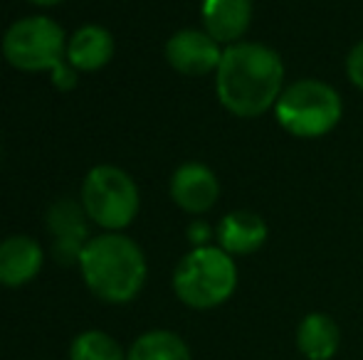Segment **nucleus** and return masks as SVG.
I'll list each match as a JSON object with an SVG mask.
<instances>
[{
    "instance_id": "f03ea898",
    "label": "nucleus",
    "mask_w": 363,
    "mask_h": 360,
    "mask_svg": "<svg viewBox=\"0 0 363 360\" xmlns=\"http://www.w3.org/2000/svg\"><path fill=\"white\" fill-rule=\"evenodd\" d=\"M79 269L94 296L106 303H126L144 289L146 257L134 240L109 232L86 242Z\"/></svg>"
},
{
    "instance_id": "f3484780",
    "label": "nucleus",
    "mask_w": 363,
    "mask_h": 360,
    "mask_svg": "<svg viewBox=\"0 0 363 360\" xmlns=\"http://www.w3.org/2000/svg\"><path fill=\"white\" fill-rule=\"evenodd\" d=\"M346 74H349L351 84L363 91V40L354 45V50L346 57Z\"/></svg>"
},
{
    "instance_id": "423d86ee",
    "label": "nucleus",
    "mask_w": 363,
    "mask_h": 360,
    "mask_svg": "<svg viewBox=\"0 0 363 360\" xmlns=\"http://www.w3.org/2000/svg\"><path fill=\"white\" fill-rule=\"evenodd\" d=\"M84 212L109 232L124 230L139 212V187L121 168L96 166L82 187Z\"/></svg>"
},
{
    "instance_id": "9b49d317",
    "label": "nucleus",
    "mask_w": 363,
    "mask_h": 360,
    "mask_svg": "<svg viewBox=\"0 0 363 360\" xmlns=\"http://www.w3.org/2000/svg\"><path fill=\"white\" fill-rule=\"evenodd\" d=\"M264 242H267V222L257 212H230L218 225V247L233 257L252 255Z\"/></svg>"
},
{
    "instance_id": "0eeeda50",
    "label": "nucleus",
    "mask_w": 363,
    "mask_h": 360,
    "mask_svg": "<svg viewBox=\"0 0 363 360\" xmlns=\"http://www.w3.org/2000/svg\"><path fill=\"white\" fill-rule=\"evenodd\" d=\"M166 59L176 72L186 77H203L218 72L223 45L206 30H181L166 42Z\"/></svg>"
},
{
    "instance_id": "7ed1b4c3",
    "label": "nucleus",
    "mask_w": 363,
    "mask_h": 360,
    "mask_svg": "<svg viewBox=\"0 0 363 360\" xmlns=\"http://www.w3.org/2000/svg\"><path fill=\"white\" fill-rule=\"evenodd\" d=\"M3 54L23 72H52V84L57 89H72L77 84L74 72L65 64L62 28L45 15L10 25L3 37Z\"/></svg>"
},
{
    "instance_id": "4468645a",
    "label": "nucleus",
    "mask_w": 363,
    "mask_h": 360,
    "mask_svg": "<svg viewBox=\"0 0 363 360\" xmlns=\"http://www.w3.org/2000/svg\"><path fill=\"white\" fill-rule=\"evenodd\" d=\"M111 54H114V37L96 25H86V28L77 30L67 45L69 64L82 72H94V69L104 67L111 59Z\"/></svg>"
},
{
    "instance_id": "f257e3e1",
    "label": "nucleus",
    "mask_w": 363,
    "mask_h": 360,
    "mask_svg": "<svg viewBox=\"0 0 363 360\" xmlns=\"http://www.w3.org/2000/svg\"><path fill=\"white\" fill-rule=\"evenodd\" d=\"M218 99L233 116L257 119L274 109L284 91V62L262 42H235L223 50L216 72Z\"/></svg>"
},
{
    "instance_id": "ddd939ff",
    "label": "nucleus",
    "mask_w": 363,
    "mask_h": 360,
    "mask_svg": "<svg viewBox=\"0 0 363 360\" xmlns=\"http://www.w3.org/2000/svg\"><path fill=\"white\" fill-rule=\"evenodd\" d=\"M296 348L306 360H334L341 348V328L329 313H309L296 328Z\"/></svg>"
},
{
    "instance_id": "20e7f679",
    "label": "nucleus",
    "mask_w": 363,
    "mask_h": 360,
    "mask_svg": "<svg viewBox=\"0 0 363 360\" xmlns=\"http://www.w3.org/2000/svg\"><path fill=\"white\" fill-rule=\"evenodd\" d=\"M238 289V265L220 247H196L173 274V291L186 306L208 311L223 306Z\"/></svg>"
},
{
    "instance_id": "1a4fd4ad",
    "label": "nucleus",
    "mask_w": 363,
    "mask_h": 360,
    "mask_svg": "<svg viewBox=\"0 0 363 360\" xmlns=\"http://www.w3.org/2000/svg\"><path fill=\"white\" fill-rule=\"evenodd\" d=\"M171 197L181 210L191 215L208 212L220 197L218 175L203 163H186L173 173Z\"/></svg>"
},
{
    "instance_id": "39448f33",
    "label": "nucleus",
    "mask_w": 363,
    "mask_h": 360,
    "mask_svg": "<svg viewBox=\"0 0 363 360\" xmlns=\"http://www.w3.org/2000/svg\"><path fill=\"white\" fill-rule=\"evenodd\" d=\"M277 124L296 139H321L339 126L344 101L339 91L321 79H299L284 87L274 104Z\"/></svg>"
},
{
    "instance_id": "6ab92c4d",
    "label": "nucleus",
    "mask_w": 363,
    "mask_h": 360,
    "mask_svg": "<svg viewBox=\"0 0 363 360\" xmlns=\"http://www.w3.org/2000/svg\"><path fill=\"white\" fill-rule=\"evenodd\" d=\"M30 3H35V5H57V3H62V0H30Z\"/></svg>"
},
{
    "instance_id": "dca6fc26",
    "label": "nucleus",
    "mask_w": 363,
    "mask_h": 360,
    "mask_svg": "<svg viewBox=\"0 0 363 360\" xmlns=\"http://www.w3.org/2000/svg\"><path fill=\"white\" fill-rule=\"evenodd\" d=\"M69 360H126L121 346L104 331H84L74 338Z\"/></svg>"
},
{
    "instance_id": "a211bd4d",
    "label": "nucleus",
    "mask_w": 363,
    "mask_h": 360,
    "mask_svg": "<svg viewBox=\"0 0 363 360\" xmlns=\"http://www.w3.org/2000/svg\"><path fill=\"white\" fill-rule=\"evenodd\" d=\"M211 235H213L211 225H208V222H203V220H196L191 227H188V237H191V242L196 247H208Z\"/></svg>"
},
{
    "instance_id": "f8f14e48",
    "label": "nucleus",
    "mask_w": 363,
    "mask_h": 360,
    "mask_svg": "<svg viewBox=\"0 0 363 360\" xmlns=\"http://www.w3.org/2000/svg\"><path fill=\"white\" fill-rule=\"evenodd\" d=\"M43 267V250L33 237L15 235L0 242V284L23 286L38 277Z\"/></svg>"
},
{
    "instance_id": "9d476101",
    "label": "nucleus",
    "mask_w": 363,
    "mask_h": 360,
    "mask_svg": "<svg viewBox=\"0 0 363 360\" xmlns=\"http://www.w3.org/2000/svg\"><path fill=\"white\" fill-rule=\"evenodd\" d=\"M252 0H203V30L230 47L242 42L245 33L252 25Z\"/></svg>"
},
{
    "instance_id": "2eb2a0df",
    "label": "nucleus",
    "mask_w": 363,
    "mask_h": 360,
    "mask_svg": "<svg viewBox=\"0 0 363 360\" xmlns=\"http://www.w3.org/2000/svg\"><path fill=\"white\" fill-rule=\"evenodd\" d=\"M126 360H193L191 348L173 331H148L134 341Z\"/></svg>"
},
{
    "instance_id": "6e6552de",
    "label": "nucleus",
    "mask_w": 363,
    "mask_h": 360,
    "mask_svg": "<svg viewBox=\"0 0 363 360\" xmlns=\"http://www.w3.org/2000/svg\"><path fill=\"white\" fill-rule=\"evenodd\" d=\"M86 212L72 200H60L52 205L48 215V227L52 232V255L60 265H74L79 262L86 242Z\"/></svg>"
}]
</instances>
